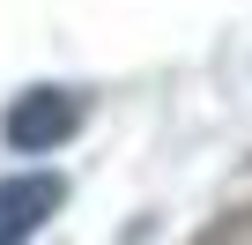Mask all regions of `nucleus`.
Here are the masks:
<instances>
[{"label": "nucleus", "instance_id": "obj_1", "mask_svg": "<svg viewBox=\"0 0 252 245\" xmlns=\"http://www.w3.org/2000/svg\"><path fill=\"white\" fill-rule=\"evenodd\" d=\"M74 127H82V104H74V89H23L8 111H0V134H8V149H23V156L60 149Z\"/></svg>", "mask_w": 252, "mask_h": 245}, {"label": "nucleus", "instance_id": "obj_2", "mask_svg": "<svg viewBox=\"0 0 252 245\" xmlns=\"http://www.w3.org/2000/svg\"><path fill=\"white\" fill-rule=\"evenodd\" d=\"M67 201V186L52 178V171H23V178H0V245H30L45 223H52V208Z\"/></svg>", "mask_w": 252, "mask_h": 245}]
</instances>
